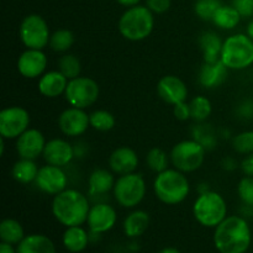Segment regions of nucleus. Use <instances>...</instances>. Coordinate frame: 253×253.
Listing matches in <instances>:
<instances>
[{"instance_id": "nucleus-42", "label": "nucleus", "mask_w": 253, "mask_h": 253, "mask_svg": "<svg viewBox=\"0 0 253 253\" xmlns=\"http://www.w3.org/2000/svg\"><path fill=\"white\" fill-rule=\"evenodd\" d=\"M0 253H17L16 249H14V245L1 242L0 244Z\"/></svg>"}, {"instance_id": "nucleus-28", "label": "nucleus", "mask_w": 253, "mask_h": 253, "mask_svg": "<svg viewBox=\"0 0 253 253\" xmlns=\"http://www.w3.org/2000/svg\"><path fill=\"white\" fill-rule=\"evenodd\" d=\"M241 15L235 9L234 6H227V5H221L215 12L211 21L216 25L219 29L222 30H232L239 25L241 20Z\"/></svg>"}, {"instance_id": "nucleus-16", "label": "nucleus", "mask_w": 253, "mask_h": 253, "mask_svg": "<svg viewBox=\"0 0 253 253\" xmlns=\"http://www.w3.org/2000/svg\"><path fill=\"white\" fill-rule=\"evenodd\" d=\"M46 141L41 131L37 128H27L21 136L17 137L16 151L21 158L36 160L43 153Z\"/></svg>"}, {"instance_id": "nucleus-45", "label": "nucleus", "mask_w": 253, "mask_h": 253, "mask_svg": "<svg viewBox=\"0 0 253 253\" xmlns=\"http://www.w3.org/2000/svg\"><path fill=\"white\" fill-rule=\"evenodd\" d=\"M247 35L253 40V20L250 22L249 26H247Z\"/></svg>"}, {"instance_id": "nucleus-6", "label": "nucleus", "mask_w": 253, "mask_h": 253, "mask_svg": "<svg viewBox=\"0 0 253 253\" xmlns=\"http://www.w3.org/2000/svg\"><path fill=\"white\" fill-rule=\"evenodd\" d=\"M193 215L200 225L215 229L226 219V202L219 193L207 190L195 200L193 205Z\"/></svg>"}, {"instance_id": "nucleus-1", "label": "nucleus", "mask_w": 253, "mask_h": 253, "mask_svg": "<svg viewBox=\"0 0 253 253\" xmlns=\"http://www.w3.org/2000/svg\"><path fill=\"white\" fill-rule=\"evenodd\" d=\"M212 240L220 253H246L252 242L251 229L244 217L231 215L215 227Z\"/></svg>"}, {"instance_id": "nucleus-2", "label": "nucleus", "mask_w": 253, "mask_h": 253, "mask_svg": "<svg viewBox=\"0 0 253 253\" xmlns=\"http://www.w3.org/2000/svg\"><path fill=\"white\" fill-rule=\"evenodd\" d=\"M89 210L88 198L77 189H64L54 195L52 202V214L66 227L81 226L86 222Z\"/></svg>"}, {"instance_id": "nucleus-24", "label": "nucleus", "mask_w": 253, "mask_h": 253, "mask_svg": "<svg viewBox=\"0 0 253 253\" xmlns=\"http://www.w3.org/2000/svg\"><path fill=\"white\" fill-rule=\"evenodd\" d=\"M150 226V215L143 210H135L126 216L124 221V232L130 239L140 237Z\"/></svg>"}, {"instance_id": "nucleus-26", "label": "nucleus", "mask_w": 253, "mask_h": 253, "mask_svg": "<svg viewBox=\"0 0 253 253\" xmlns=\"http://www.w3.org/2000/svg\"><path fill=\"white\" fill-rule=\"evenodd\" d=\"M89 194L103 195L114 189L115 180L113 174L106 169H95L89 177Z\"/></svg>"}, {"instance_id": "nucleus-12", "label": "nucleus", "mask_w": 253, "mask_h": 253, "mask_svg": "<svg viewBox=\"0 0 253 253\" xmlns=\"http://www.w3.org/2000/svg\"><path fill=\"white\" fill-rule=\"evenodd\" d=\"M36 185L40 190L51 195H57L67 189L68 178L62 167L47 165L40 168L36 177Z\"/></svg>"}, {"instance_id": "nucleus-38", "label": "nucleus", "mask_w": 253, "mask_h": 253, "mask_svg": "<svg viewBox=\"0 0 253 253\" xmlns=\"http://www.w3.org/2000/svg\"><path fill=\"white\" fill-rule=\"evenodd\" d=\"M232 6L242 17H251L253 15V0H232Z\"/></svg>"}, {"instance_id": "nucleus-31", "label": "nucleus", "mask_w": 253, "mask_h": 253, "mask_svg": "<svg viewBox=\"0 0 253 253\" xmlns=\"http://www.w3.org/2000/svg\"><path fill=\"white\" fill-rule=\"evenodd\" d=\"M58 71L68 81L77 78V77H79L82 71L81 61L74 54H64L58 61Z\"/></svg>"}, {"instance_id": "nucleus-37", "label": "nucleus", "mask_w": 253, "mask_h": 253, "mask_svg": "<svg viewBox=\"0 0 253 253\" xmlns=\"http://www.w3.org/2000/svg\"><path fill=\"white\" fill-rule=\"evenodd\" d=\"M240 199L247 207H253V177H245L240 180L237 187Z\"/></svg>"}, {"instance_id": "nucleus-21", "label": "nucleus", "mask_w": 253, "mask_h": 253, "mask_svg": "<svg viewBox=\"0 0 253 253\" xmlns=\"http://www.w3.org/2000/svg\"><path fill=\"white\" fill-rule=\"evenodd\" d=\"M68 79L59 71H51L41 76L39 81V90L46 98H57L64 94Z\"/></svg>"}, {"instance_id": "nucleus-30", "label": "nucleus", "mask_w": 253, "mask_h": 253, "mask_svg": "<svg viewBox=\"0 0 253 253\" xmlns=\"http://www.w3.org/2000/svg\"><path fill=\"white\" fill-rule=\"evenodd\" d=\"M74 43L73 32L67 29L57 30L51 35L49 39V47L54 52H67Z\"/></svg>"}, {"instance_id": "nucleus-18", "label": "nucleus", "mask_w": 253, "mask_h": 253, "mask_svg": "<svg viewBox=\"0 0 253 253\" xmlns=\"http://www.w3.org/2000/svg\"><path fill=\"white\" fill-rule=\"evenodd\" d=\"M42 155L47 165L63 167L73 160L74 150L67 141L62 138H53L46 142Z\"/></svg>"}, {"instance_id": "nucleus-20", "label": "nucleus", "mask_w": 253, "mask_h": 253, "mask_svg": "<svg viewBox=\"0 0 253 253\" xmlns=\"http://www.w3.org/2000/svg\"><path fill=\"white\" fill-rule=\"evenodd\" d=\"M227 68L221 59L214 63L204 62L199 73V82L204 88L214 89L221 85L227 78Z\"/></svg>"}, {"instance_id": "nucleus-3", "label": "nucleus", "mask_w": 253, "mask_h": 253, "mask_svg": "<svg viewBox=\"0 0 253 253\" xmlns=\"http://www.w3.org/2000/svg\"><path fill=\"white\" fill-rule=\"evenodd\" d=\"M155 194L163 204L177 205L189 194V180L178 169H166L158 173L153 183Z\"/></svg>"}, {"instance_id": "nucleus-35", "label": "nucleus", "mask_w": 253, "mask_h": 253, "mask_svg": "<svg viewBox=\"0 0 253 253\" xmlns=\"http://www.w3.org/2000/svg\"><path fill=\"white\" fill-rule=\"evenodd\" d=\"M221 5L220 0H197L194 5V11L202 20L211 21L215 12Z\"/></svg>"}, {"instance_id": "nucleus-9", "label": "nucleus", "mask_w": 253, "mask_h": 253, "mask_svg": "<svg viewBox=\"0 0 253 253\" xmlns=\"http://www.w3.org/2000/svg\"><path fill=\"white\" fill-rule=\"evenodd\" d=\"M99 93L100 89L94 79L89 77H77L68 82L64 96L71 106L85 109L98 100Z\"/></svg>"}, {"instance_id": "nucleus-40", "label": "nucleus", "mask_w": 253, "mask_h": 253, "mask_svg": "<svg viewBox=\"0 0 253 253\" xmlns=\"http://www.w3.org/2000/svg\"><path fill=\"white\" fill-rule=\"evenodd\" d=\"M173 113H174L175 118L180 121H185L188 120V119L192 118V114H190V106L189 104H187L185 101L174 105Z\"/></svg>"}, {"instance_id": "nucleus-32", "label": "nucleus", "mask_w": 253, "mask_h": 253, "mask_svg": "<svg viewBox=\"0 0 253 253\" xmlns=\"http://www.w3.org/2000/svg\"><path fill=\"white\" fill-rule=\"evenodd\" d=\"M190 106V114H192V119L195 121H205L211 114V103L205 96H195L192 101L189 103Z\"/></svg>"}, {"instance_id": "nucleus-29", "label": "nucleus", "mask_w": 253, "mask_h": 253, "mask_svg": "<svg viewBox=\"0 0 253 253\" xmlns=\"http://www.w3.org/2000/svg\"><path fill=\"white\" fill-rule=\"evenodd\" d=\"M25 237L24 227L17 220L5 219L0 224V239L1 242L10 245H19Z\"/></svg>"}, {"instance_id": "nucleus-43", "label": "nucleus", "mask_w": 253, "mask_h": 253, "mask_svg": "<svg viewBox=\"0 0 253 253\" xmlns=\"http://www.w3.org/2000/svg\"><path fill=\"white\" fill-rule=\"evenodd\" d=\"M118 2L119 4L124 5V6L131 7V6H135V5H138L140 0H118Z\"/></svg>"}, {"instance_id": "nucleus-19", "label": "nucleus", "mask_w": 253, "mask_h": 253, "mask_svg": "<svg viewBox=\"0 0 253 253\" xmlns=\"http://www.w3.org/2000/svg\"><path fill=\"white\" fill-rule=\"evenodd\" d=\"M109 166L116 174L124 175L133 173L138 166V156L132 148L119 147L110 155Z\"/></svg>"}, {"instance_id": "nucleus-22", "label": "nucleus", "mask_w": 253, "mask_h": 253, "mask_svg": "<svg viewBox=\"0 0 253 253\" xmlns=\"http://www.w3.org/2000/svg\"><path fill=\"white\" fill-rule=\"evenodd\" d=\"M17 253H57L53 241L46 235L31 234L16 246Z\"/></svg>"}, {"instance_id": "nucleus-14", "label": "nucleus", "mask_w": 253, "mask_h": 253, "mask_svg": "<svg viewBox=\"0 0 253 253\" xmlns=\"http://www.w3.org/2000/svg\"><path fill=\"white\" fill-rule=\"evenodd\" d=\"M58 126L62 132L67 136H81L88 130L90 126L89 115L84 111V109L72 108L66 109L58 118Z\"/></svg>"}, {"instance_id": "nucleus-25", "label": "nucleus", "mask_w": 253, "mask_h": 253, "mask_svg": "<svg viewBox=\"0 0 253 253\" xmlns=\"http://www.w3.org/2000/svg\"><path fill=\"white\" fill-rule=\"evenodd\" d=\"M222 43L224 42H221V40L219 39V36L215 32H204L199 39V44L202 47L203 54H204V62L214 63V62L219 61Z\"/></svg>"}, {"instance_id": "nucleus-5", "label": "nucleus", "mask_w": 253, "mask_h": 253, "mask_svg": "<svg viewBox=\"0 0 253 253\" xmlns=\"http://www.w3.org/2000/svg\"><path fill=\"white\" fill-rule=\"evenodd\" d=\"M220 59L229 69L241 71L253 64V40L249 35L236 34L222 43Z\"/></svg>"}, {"instance_id": "nucleus-13", "label": "nucleus", "mask_w": 253, "mask_h": 253, "mask_svg": "<svg viewBox=\"0 0 253 253\" xmlns=\"http://www.w3.org/2000/svg\"><path fill=\"white\" fill-rule=\"evenodd\" d=\"M116 220H118V215L111 205L98 203L90 207L86 224L91 234L100 235L110 231L115 226Z\"/></svg>"}, {"instance_id": "nucleus-15", "label": "nucleus", "mask_w": 253, "mask_h": 253, "mask_svg": "<svg viewBox=\"0 0 253 253\" xmlns=\"http://www.w3.org/2000/svg\"><path fill=\"white\" fill-rule=\"evenodd\" d=\"M47 67V57L42 49L27 48L17 59V71L22 77L29 79L42 76Z\"/></svg>"}, {"instance_id": "nucleus-39", "label": "nucleus", "mask_w": 253, "mask_h": 253, "mask_svg": "<svg viewBox=\"0 0 253 253\" xmlns=\"http://www.w3.org/2000/svg\"><path fill=\"white\" fill-rule=\"evenodd\" d=\"M147 7L156 14H163L170 7V0H147Z\"/></svg>"}, {"instance_id": "nucleus-27", "label": "nucleus", "mask_w": 253, "mask_h": 253, "mask_svg": "<svg viewBox=\"0 0 253 253\" xmlns=\"http://www.w3.org/2000/svg\"><path fill=\"white\" fill-rule=\"evenodd\" d=\"M39 170L40 168L37 167L34 160L21 158L12 167V177H14L16 182L21 183V184H29V183L36 180Z\"/></svg>"}, {"instance_id": "nucleus-7", "label": "nucleus", "mask_w": 253, "mask_h": 253, "mask_svg": "<svg viewBox=\"0 0 253 253\" xmlns=\"http://www.w3.org/2000/svg\"><path fill=\"white\" fill-rule=\"evenodd\" d=\"M205 147L197 140H185L177 143L170 152V161L175 169L190 173L199 169L204 163Z\"/></svg>"}, {"instance_id": "nucleus-10", "label": "nucleus", "mask_w": 253, "mask_h": 253, "mask_svg": "<svg viewBox=\"0 0 253 253\" xmlns=\"http://www.w3.org/2000/svg\"><path fill=\"white\" fill-rule=\"evenodd\" d=\"M20 39L27 48L43 49L49 43V29L42 16L27 15L20 25Z\"/></svg>"}, {"instance_id": "nucleus-41", "label": "nucleus", "mask_w": 253, "mask_h": 253, "mask_svg": "<svg viewBox=\"0 0 253 253\" xmlns=\"http://www.w3.org/2000/svg\"><path fill=\"white\" fill-rule=\"evenodd\" d=\"M241 169L245 175H247V177H253V153L247 155V157L242 161Z\"/></svg>"}, {"instance_id": "nucleus-23", "label": "nucleus", "mask_w": 253, "mask_h": 253, "mask_svg": "<svg viewBox=\"0 0 253 253\" xmlns=\"http://www.w3.org/2000/svg\"><path fill=\"white\" fill-rule=\"evenodd\" d=\"M64 249L71 253H81L88 247L89 234L82 226L67 227L62 237Z\"/></svg>"}, {"instance_id": "nucleus-36", "label": "nucleus", "mask_w": 253, "mask_h": 253, "mask_svg": "<svg viewBox=\"0 0 253 253\" xmlns=\"http://www.w3.org/2000/svg\"><path fill=\"white\" fill-rule=\"evenodd\" d=\"M232 146L236 152L242 155L253 153V131H245L235 136L232 140Z\"/></svg>"}, {"instance_id": "nucleus-33", "label": "nucleus", "mask_w": 253, "mask_h": 253, "mask_svg": "<svg viewBox=\"0 0 253 253\" xmlns=\"http://www.w3.org/2000/svg\"><path fill=\"white\" fill-rule=\"evenodd\" d=\"M90 126L98 131H109L115 126V118L106 110H95L89 115Z\"/></svg>"}, {"instance_id": "nucleus-8", "label": "nucleus", "mask_w": 253, "mask_h": 253, "mask_svg": "<svg viewBox=\"0 0 253 253\" xmlns=\"http://www.w3.org/2000/svg\"><path fill=\"white\" fill-rule=\"evenodd\" d=\"M146 195V182L138 173H128L119 177L114 185V197L124 208H135Z\"/></svg>"}, {"instance_id": "nucleus-11", "label": "nucleus", "mask_w": 253, "mask_h": 253, "mask_svg": "<svg viewBox=\"0 0 253 253\" xmlns=\"http://www.w3.org/2000/svg\"><path fill=\"white\" fill-rule=\"evenodd\" d=\"M30 114L21 106H10L0 111V135L17 138L29 128Z\"/></svg>"}, {"instance_id": "nucleus-34", "label": "nucleus", "mask_w": 253, "mask_h": 253, "mask_svg": "<svg viewBox=\"0 0 253 253\" xmlns=\"http://www.w3.org/2000/svg\"><path fill=\"white\" fill-rule=\"evenodd\" d=\"M146 161H147L148 167L153 172L161 173L163 170L168 169V156L161 148L155 147L150 150V152L147 153V157H146Z\"/></svg>"}, {"instance_id": "nucleus-17", "label": "nucleus", "mask_w": 253, "mask_h": 253, "mask_svg": "<svg viewBox=\"0 0 253 253\" xmlns=\"http://www.w3.org/2000/svg\"><path fill=\"white\" fill-rule=\"evenodd\" d=\"M157 93L163 101L170 105L183 103L188 98V88L184 82L175 76H166L157 84Z\"/></svg>"}, {"instance_id": "nucleus-4", "label": "nucleus", "mask_w": 253, "mask_h": 253, "mask_svg": "<svg viewBox=\"0 0 253 253\" xmlns=\"http://www.w3.org/2000/svg\"><path fill=\"white\" fill-rule=\"evenodd\" d=\"M153 26V12L147 6L141 5L128 7L119 20V31L128 41H142L147 39Z\"/></svg>"}, {"instance_id": "nucleus-44", "label": "nucleus", "mask_w": 253, "mask_h": 253, "mask_svg": "<svg viewBox=\"0 0 253 253\" xmlns=\"http://www.w3.org/2000/svg\"><path fill=\"white\" fill-rule=\"evenodd\" d=\"M157 253H180V251L175 247H165V249L160 250Z\"/></svg>"}]
</instances>
